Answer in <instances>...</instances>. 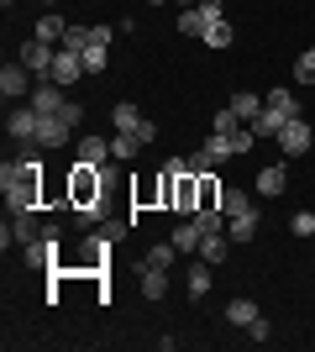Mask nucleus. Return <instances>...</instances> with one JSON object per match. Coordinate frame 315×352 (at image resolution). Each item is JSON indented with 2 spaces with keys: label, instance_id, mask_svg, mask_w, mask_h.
<instances>
[{
  "label": "nucleus",
  "instance_id": "nucleus-5",
  "mask_svg": "<svg viewBox=\"0 0 315 352\" xmlns=\"http://www.w3.org/2000/svg\"><path fill=\"white\" fill-rule=\"evenodd\" d=\"M16 58L27 63L37 79H53V58H58V43H43V37H32V43H21V53Z\"/></svg>",
  "mask_w": 315,
  "mask_h": 352
},
{
  "label": "nucleus",
  "instance_id": "nucleus-35",
  "mask_svg": "<svg viewBox=\"0 0 315 352\" xmlns=\"http://www.w3.org/2000/svg\"><path fill=\"white\" fill-rule=\"evenodd\" d=\"M289 232H294V236H315V210H294Z\"/></svg>",
  "mask_w": 315,
  "mask_h": 352
},
{
  "label": "nucleus",
  "instance_id": "nucleus-36",
  "mask_svg": "<svg viewBox=\"0 0 315 352\" xmlns=\"http://www.w3.org/2000/svg\"><path fill=\"white\" fill-rule=\"evenodd\" d=\"M132 200H137V206H158V179L137 184V190H132Z\"/></svg>",
  "mask_w": 315,
  "mask_h": 352
},
{
  "label": "nucleus",
  "instance_id": "nucleus-12",
  "mask_svg": "<svg viewBox=\"0 0 315 352\" xmlns=\"http://www.w3.org/2000/svg\"><path fill=\"white\" fill-rule=\"evenodd\" d=\"M11 232H16V248H27V242H37L47 226L37 221V210H11Z\"/></svg>",
  "mask_w": 315,
  "mask_h": 352
},
{
  "label": "nucleus",
  "instance_id": "nucleus-29",
  "mask_svg": "<svg viewBox=\"0 0 315 352\" xmlns=\"http://www.w3.org/2000/svg\"><path fill=\"white\" fill-rule=\"evenodd\" d=\"M110 121H116V132H137V126H142V116H137L132 100H121L116 111H110Z\"/></svg>",
  "mask_w": 315,
  "mask_h": 352
},
{
  "label": "nucleus",
  "instance_id": "nucleus-6",
  "mask_svg": "<svg viewBox=\"0 0 315 352\" xmlns=\"http://www.w3.org/2000/svg\"><path fill=\"white\" fill-rule=\"evenodd\" d=\"M315 132L305 126V116H289L284 121V132H279V147H284V158H300V153H310Z\"/></svg>",
  "mask_w": 315,
  "mask_h": 352
},
{
  "label": "nucleus",
  "instance_id": "nucleus-41",
  "mask_svg": "<svg viewBox=\"0 0 315 352\" xmlns=\"http://www.w3.org/2000/svg\"><path fill=\"white\" fill-rule=\"evenodd\" d=\"M179 6H200V0H179Z\"/></svg>",
  "mask_w": 315,
  "mask_h": 352
},
{
  "label": "nucleus",
  "instance_id": "nucleus-10",
  "mask_svg": "<svg viewBox=\"0 0 315 352\" xmlns=\"http://www.w3.org/2000/svg\"><path fill=\"white\" fill-rule=\"evenodd\" d=\"M79 79H84V58L69 53V47H58V58H53V85H79Z\"/></svg>",
  "mask_w": 315,
  "mask_h": 352
},
{
  "label": "nucleus",
  "instance_id": "nucleus-2",
  "mask_svg": "<svg viewBox=\"0 0 315 352\" xmlns=\"http://www.w3.org/2000/svg\"><path fill=\"white\" fill-rule=\"evenodd\" d=\"M105 184H110V179H105L95 163H74V168H69V184H63V200H69V210H79L84 221H100Z\"/></svg>",
  "mask_w": 315,
  "mask_h": 352
},
{
  "label": "nucleus",
  "instance_id": "nucleus-19",
  "mask_svg": "<svg viewBox=\"0 0 315 352\" xmlns=\"http://www.w3.org/2000/svg\"><path fill=\"white\" fill-rule=\"evenodd\" d=\"M105 158H110V137H79V163H95V168H100Z\"/></svg>",
  "mask_w": 315,
  "mask_h": 352
},
{
  "label": "nucleus",
  "instance_id": "nucleus-17",
  "mask_svg": "<svg viewBox=\"0 0 315 352\" xmlns=\"http://www.w3.org/2000/svg\"><path fill=\"white\" fill-rule=\"evenodd\" d=\"M226 252H231V236H226V232H205V242H200L195 258H205V263H226Z\"/></svg>",
  "mask_w": 315,
  "mask_h": 352
},
{
  "label": "nucleus",
  "instance_id": "nucleus-1",
  "mask_svg": "<svg viewBox=\"0 0 315 352\" xmlns=\"http://www.w3.org/2000/svg\"><path fill=\"white\" fill-rule=\"evenodd\" d=\"M0 190H5V206L11 210H37L43 206V147L21 142V158L0 168Z\"/></svg>",
  "mask_w": 315,
  "mask_h": 352
},
{
  "label": "nucleus",
  "instance_id": "nucleus-33",
  "mask_svg": "<svg viewBox=\"0 0 315 352\" xmlns=\"http://www.w3.org/2000/svg\"><path fill=\"white\" fill-rule=\"evenodd\" d=\"M294 85H315V47H305L294 58Z\"/></svg>",
  "mask_w": 315,
  "mask_h": 352
},
{
  "label": "nucleus",
  "instance_id": "nucleus-28",
  "mask_svg": "<svg viewBox=\"0 0 315 352\" xmlns=\"http://www.w3.org/2000/svg\"><path fill=\"white\" fill-rule=\"evenodd\" d=\"M284 121H289V116H279V111H268V105H263V116L253 121V132H257V137H279V132H284Z\"/></svg>",
  "mask_w": 315,
  "mask_h": 352
},
{
  "label": "nucleus",
  "instance_id": "nucleus-13",
  "mask_svg": "<svg viewBox=\"0 0 315 352\" xmlns=\"http://www.w3.org/2000/svg\"><path fill=\"white\" fill-rule=\"evenodd\" d=\"M200 242H205V226H200L195 216H179V226H174V248H179V252H200Z\"/></svg>",
  "mask_w": 315,
  "mask_h": 352
},
{
  "label": "nucleus",
  "instance_id": "nucleus-30",
  "mask_svg": "<svg viewBox=\"0 0 315 352\" xmlns=\"http://www.w3.org/2000/svg\"><path fill=\"white\" fill-rule=\"evenodd\" d=\"M90 43H95V32H90V27H69V32H63V43H58V47H69V53H84Z\"/></svg>",
  "mask_w": 315,
  "mask_h": 352
},
{
  "label": "nucleus",
  "instance_id": "nucleus-39",
  "mask_svg": "<svg viewBox=\"0 0 315 352\" xmlns=\"http://www.w3.org/2000/svg\"><path fill=\"white\" fill-rule=\"evenodd\" d=\"M58 116L69 121V126H79V121H84V105H79V100H69V105H63V111H58Z\"/></svg>",
  "mask_w": 315,
  "mask_h": 352
},
{
  "label": "nucleus",
  "instance_id": "nucleus-26",
  "mask_svg": "<svg viewBox=\"0 0 315 352\" xmlns=\"http://www.w3.org/2000/svg\"><path fill=\"white\" fill-rule=\"evenodd\" d=\"M137 147H142V137H137V132H116V137H110V158L126 163V158H137Z\"/></svg>",
  "mask_w": 315,
  "mask_h": 352
},
{
  "label": "nucleus",
  "instance_id": "nucleus-25",
  "mask_svg": "<svg viewBox=\"0 0 315 352\" xmlns=\"http://www.w3.org/2000/svg\"><path fill=\"white\" fill-rule=\"evenodd\" d=\"M142 294H148V300H163L168 294V268H142Z\"/></svg>",
  "mask_w": 315,
  "mask_h": 352
},
{
  "label": "nucleus",
  "instance_id": "nucleus-43",
  "mask_svg": "<svg viewBox=\"0 0 315 352\" xmlns=\"http://www.w3.org/2000/svg\"><path fill=\"white\" fill-rule=\"evenodd\" d=\"M47 6H53V0H47Z\"/></svg>",
  "mask_w": 315,
  "mask_h": 352
},
{
  "label": "nucleus",
  "instance_id": "nucleus-31",
  "mask_svg": "<svg viewBox=\"0 0 315 352\" xmlns=\"http://www.w3.org/2000/svg\"><path fill=\"white\" fill-rule=\"evenodd\" d=\"M221 137L231 142V158H242V153H247V147L257 142V132H253V126H237V132H221Z\"/></svg>",
  "mask_w": 315,
  "mask_h": 352
},
{
  "label": "nucleus",
  "instance_id": "nucleus-40",
  "mask_svg": "<svg viewBox=\"0 0 315 352\" xmlns=\"http://www.w3.org/2000/svg\"><path fill=\"white\" fill-rule=\"evenodd\" d=\"M0 6H5V11H16V0H0Z\"/></svg>",
  "mask_w": 315,
  "mask_h": 352
},
{
  "label": "nucleus",
  "instance_id": "nucleus-3",
  "mask_svg": "<svg viewBox=\"0 0 315 352\" xmlns=\"http://www.w3.org/2000/svg\"><path fill=\"white\" fill-rule=\"evenodd\" d=\"M32 89H37V74H32L21 58L0 69V95H5V105H16V100H32Z\"/></svg>",
  "mask_w": 315,
  "mask_h": 352
},
{
  "label": "nucleus",
  "instance_id": "nucleus-42",
  "mask_svg": "<svg viewBox=\"0 0 315 352\" xmlns=\"http://www.w3.org/2000/svg\"><path fill=\"white\" fill-rule=\"evenodd\" d=\"M148 6H168V0H148Z\"/></svg>",
  "mask_w": 315,
  "mask_h": 352
},
{
  "label": "nucleus",
  "instance_id": "nucleus-24",
  "mask_svg": "<svg viewBox=\"0 0 315 352\" xmlns=\"http://www.w3.org/2000/svg\"><path fill=\"white\" fill-rule=\"evenodd\" d=\"M200 43H205V47H215V53H226V47L237 43V32H231V21L221 16V21H215V27H210L205 37H200Z\"/></svg>",
  "mask_w": 315,
  "mask_h": 352
},
{
  "label": "nucleus",
  "instance_id": "nucleus-15",
  "mask_svg": "<svg viewBox=\"0 0 315 352\" xmlns=\"http://www.w3.org/2000/svg\"><path fill=\"white\" fill-rule=\"evenodd\" d=\"M210 268H215V263H205V258H195V263H189V274H184V289H189V300L210 294Z\"/></svg>",
  "mask_w": 315,
  "mask_h": 352
},
{
  "label": "nucleus",
  "instance_id": "nucleus-4",
  "mask_svg": "<svg viewBox=\"0 0 315 352\" xmlns=\"http://www.w3.org/2000/svg\"><path fill=\"white\" fill-rule=\"evenodd\" d=\"M215 21H221V6H215V0H200V6H184L179 11V32L184 37H205Z\"/></svg>",
  "mask_w": 315,
  "mask_h": 352
},
{
  "label": "nucleus",
  "instance_id": "nucleus-7",
  "mask_svg": "<svg viewBox=\"0 0 315 352\" xmlns=\"http://www.w3.org/2000/svg\"><path fill=\"white\" fill-rule=\"evenodd\" d=\"M37 111H32V100L27 105H11V116H5V132H11V142H37Z\"/></svg>",
  "mask_w": 315,
  "mask_h": 352
},
{
  "label": "nucleus",
  "instance_id": "nucleus-38",
  "mask_svg": "<svg viewBox=\"0 0 315 352\" xmlns=\"http://www.w3.org/2000/svg\"><path fill=\"white\" fill-rule=\"evenodd\" d=\"M273 337V326H268V316H257L253 326H247V342H268Z\"/></svg>",
  "mask_w": 315,
  "mask_h": 352
},
{
  "label": "nucleus",
  "instance_id": "nucleus-14",
  "mask_svg": "<svg viewBox=\"0 0 315 352\" xmlns=\"http://www.w3.org/2000/svg\"><path fill=\"white\" fill-rule=\"evenodd\" d=\"M289 190V174H284V163H268V168H257V195H284Z\"/></svg>",
  "mask_w": 315,
  "mask_h": 352
},
{
  "label": "nucleus",
  "instance_id": "nucleus-11",
  "mask_svg": "<svg viewBox=\"0 0 315 352\" xmlns=\"http://www.w3.org/2000/svg\"><path fill=\"white\" fill-rule=\"evenodd\" d=\"M69 137H74V126H69L63 116H43L37 121V147H63Z\"/></svg>",
  "mask_w": 315,
  "mask_h": 352
},
{
  "label": "nucleus",
  "instance_id": "nucleus-34",
  "mask_svg": "<svg viewBox=\"0 0 315 352\" xmlns=\"http://www.w3.org/2000/svg\"><path fill=\"white\" fill-rule=\"evenodd\" d=\"M184 168H189V174H215V158L200 147V153H189V158H184Z\"/></svg>",
  "mask_w": 315,
  "mask_h": 352
},
{
  "label": "nucleus",
  "instance_id": "nucleus-8",
  "mask_svg": "<svg viewBox=\"0 0 315 352\" xmlns=\"http://www.w3.org/2000/svg\"><path fill=\"white\" fill-rule=\"evenodd\" d=\"M63 105H69L63 85H53V79H37V89H32V111H37V116H58Z\"/></svg>",
  "mask_w": 315,
  "mask_h": 352
},
{
  "label": "nucleus",
  "instance_id": "nucleus-23",
  "mask_svg": "<svg viewBox=\"0 0 315 352\" xmlns=\"http://www.w3.org/2000/svg\"><path fill=\"white\" fill-rule=\"evenodd\" d=\"M257 316H263V310H257L253 300H231V305H226V321H231V326H242V331H247V326H253Z\"/></svg>",
  "mask_w": 315,
  "mask_h": 352
},
{
  "label": "nucleus",
  "instance_id": "nucleus-20",
  "mask_svg": "<svg viewBox=\"0 0 315 352\" xmlns=\"http://www.w3.org/2000/svg\"><path fill=\"white\" fill-rule=\"evenodd\" d=\"M226 236H231V242H253V236H257V210L231 216V221H226Z\"/></svg>",
  "mask_w": 315,
  "mask_h": 352
},
{
  "label": "nucleus",
  "instance_id": "nucleus-27",
  "mask_svg": "<svg viewBox=\"0 0 315 352\" xmlns=\"http://www.w3.org/2000/svg\"><path fill=\"white\" fill-rule=\"evenodd\" d=\"M79 58H84V74H90V79H95V74H105V63H110V53H105V43H90V47H84V53H79Z\"/></svg>",
  "mask_w": 315,
  "mask_h": 352
},
{
  "label": "nucleus",
  "instance_id": "nucleus-37",
  "mask_svg": "<svg viewBox=\"0 0 315 352\" xmlns=\"http://www.w3.org/2000/svg\"><path fill=\"white\" fill-rule=\"evenodd\" d=\"M95 232L110 236V242H121V236H126V221H95Z\"/></svg>",
  "mask_w": 315,
  "mask_h": 352
},
{
  "label": "nucleus",
  "instance_id": "nucleus-22",
  "mask_svg": "<svg viewBox=\"0 0 315 352\" xmlns=\"http://www.w3.org/2000/svg\"><path fill=\"white\" fill-rule=\"evenodd\" d=\"M63 32H69V21L63 16H37V27H32V37H43V43H63Z\"/></svg>",
  "mask_w": 315,
  "mask_h": 352
},
{
  "label": "nucleus",
  "instance_id": "nucleus-21",
  "mask_svg": "<svg viewBox=\"0 0 315 352\" xmlns=\"http://www.w3.org/2000/svg\"><path fill=\"white\" fill-rule=\"evenodd\" d=\"M263 105H268V111H279V116H300V100H294V89H268V95H263Z\"/></svg>",
  "mask_w": 315,
  "mask_h": 352
},
{
  "label": "nucleus",
  "instance_id": "nucleus-16",
  "mask_svg": "<svg viewBox=\"0 0 315 352\" xmlns=\"http://www.w3.org/2000/svg\"><path fill=\"white\" fill-rule=\"evenodd\" d=\"M174 258H179V248H174V242H158V248H148L137 258V274H142V268H174Z\"/></svg>",
  "mask_w": 315,
  "mask_h": 352
},
{
  "label": "nucleus",
  "instance_id": "nucleus-32",
  "mask_svg": "<svg viewBox=\"0 0 315 352\" xmlns=\"http://www.w3.org/2000/svg\"><path fill=\"white\" fill-rule=\"evenodd\" d=\"M221 210H226V221H231V216H242V210H253V200L242 190H221Z\"/></svg>",
  "mask_w": 315,
  "mask_h": 352
},
{
  "label": "nucleus",
  "instance_id": "nucleus-18",
  "mask_svg": "<svg viewBox=\"0 0 315 352\" xmlns=\"http://www.w3.org/2000/svg\"><path fill=\"white\" fill-rule=\"evenodd\" d=\"M231 111H237V116L253 126V121L263 116V95H253V89H237V95H231Z\"/></svg>",
  "mask_w": 315,
  "mask_h": 352
},
{
  "label": "nucleus",
  "instance_id": "nucleus-9",
  "mask_svg": "<svg viewBox=\"0 0 315 352\" xmlns=\"http://www.w3.org/2000/svg\"><path fill=\"white\" fill-rule=\"evenodd\" d=\"M200 210V174L179 168V190H174V216H195Z\"/></svg>",
  "mask_w": 315,
  "mask_h": 352
}]
</instances>
